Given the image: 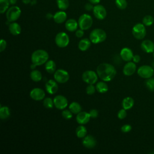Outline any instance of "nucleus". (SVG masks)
Instances as JSON below:
<instances>
[{
	"label": "nucleus",
	"instance_id": "8",
	"mask_svg": "<svg viewBox=\"0 0 154 154\" xmlns=\"http://www.w3.org/2000/svg\"><path fill=\"white\" fill-rule=\"evenodd\" d=\"M137 73L141 78L147 79L154 75V70L150 66L143 65L138 69Z\"/></svg>",
	"mask_w": 154,
	"mask_h": 154
},
{
	"label": "nucleus",
	"instance_id": "1",
	"mask_svg": "<svg viewBox=\"0 0 154 154\" xmlns=\"http://www.w3.org/2000/svg\"><path fill=\"white\" fill-rule=\"evenodd\" d=\"M96 73L98 76L103 81L108 82L114 79L116 75V70L115 67L109 63H101L97 69Z\"/></svg>",
	"mask_w": 154,
	"mask_h": 154
},
{
	"label": "nucleus",
	"instance_id": "10",
	"mask_svg": "<svg viewBox=\"0 0 154 154\" xmlns=\"http://www.w3.org/2000/svg\"><path fill=\"white\" fill-rule=\"evenodd\" d=\"M54 77L57 82L64 84L69 81L70 76L66 70L63 69H58L55 72Z\"/></svg>",
	"mask_w": 154,
	"mask_h": 154
},
{
	"label": "nucleus",
	"instance_id": "2",
	"mask_svg": "<svg viewBox=\"0 0 154 154\" xmlns=\"http://www.w3.org/2000/svg\"><path fill=\"white\" fill-rule=\"evenodd\" d=\"M49 54L48 53L43 49H38L32 52L31 55V68L34 69L37 66H41L46 63L48 61Z\"/></svg>",
	"mask_w": 154,
	"mask_h": 154
},
{
	"label": "nucleus",
	"instance_id": "38",
	"mask_svg": "<svg viewBox=\"0 0 154 154\" xmlns=\"http://www.w3.org/2000/svg\"><path fill=\"white\" fill-rule=\"evenodd\" d=\"M62 116L66 120H70L72 117V112L70 110H64L63 111Z\"/></svg>",
	"mask_w": 154,
	"mask_h": 154
},
{
	"label": "nucleus",
	"instance_id": "25",
	"mask_svg": "<svg viewBox=\"0 0 154 154\" xmlns=\"http://www.w3.org/2000/svg\"><path fill=\"white\" fill-rule=\"evenodd\" d=\"M95 87H96V90L100 93H105L107 92L108 90V85L103 81L97 82Z\"/></svg>",
	"mask_w": 154,
	"mask_h": 154
},
{
	"label": "nucleus",
	"instance_id": "47",
	"mask_svg": "<svg viewBox=\"0 0 154 154\" xmlns=\"http://www.w3.org/2000/svg\"><path fill=\"white\" fill-rule=\"evenodd\" d=\"M54 17V16H52L51 13H48V14H47V15H46V17L48 19H51L52 17Z\"/></svg>",
	"mask_w": 154,
	"mask_h": 154
},
{
	"label": "nucleus",
	"instance_id": "5",
	"mask_svg": "<svg viewBox=\"0 0 154 154\" xmlns=\"http://www.w3.org/2000/svg\"><path fill=\"white\" fill-rule=\"evenodd\" d=\"M21 14V10L20 8L17 6H12L7 11L6 13V17L8 22H15L17 20Z\"/></svg>",
	"mask_w": 154,
	"mask_h": 154
},
{
	"label": "nucleus",
	"instance_id": "7",
	"mask_svg": "<svg viewBox=\"0 0 154 154\" xmlns=\"http://www.w3.org/2000/svg\"><path fill=\"white\" fill-rule=\"evenodd\" d=\"M69 37L64 32H58L55 38V42L60 48H65L69 43Z\"/></svg>",
	"mask_w": 154,
	"mask_h": 154
},
{
	"label": "nucleus",
	"instance_id": "22",
	"mask_svg": "<svg viewBox=\"0 0 154 154\" xmlns=\"http://www.w3.org/2000/svg\"><path fill=\"white\" fill-rule=\"evenodd\" d=\"M8 29L10 33L14 35H17L21 32V27L20 25L14 22L10 23L8 26Z\"/></svg>",
	"mask_w": 154,
	"mask_h": 154
},
{
	"label": "nucleus",
	"instance_id": "17",
	"mask_svg": "<svg viewBox=\"0 0 154 154\" xmlns=\"http://www.w3.org/2000/svg\"><path fill=\"white\" fill-rule=\"evenodd\" d=\"M82 144L86 148L92 149L96 146V141L94 137L88 135L84 137L82 140Z\"/></svg>",
	"mask_w": 154,
	"mask_h": 154
},
{
	"label": "nucleus",
	"instance_id": "9",
	"mask_svg": "<svg viewBox=\"0 0 154 154\" xmlns=\"http://www.w3.org/2000/svg\"><path fill=\"white\" fill-rule=\"evenodd\" d=\"M97 73L93 70H86L82 75V80L88 84H95L98 79Z\"/></svg>",
	"mask_w": 154,
	"mask_h": 154
},
{
	"label": "nucleus",
	"instance_id": "13",
	"mask_svg": "<svg viewBox=\"0 0 154 154\" xmlns=\"http://www.w3.org/2000/svg\"><path fill=\"white\" fill-rule=\"evenodd\" d=\"M29 96L33 100L39 101L44 99L45 96V93L42 88H34L30 91Z\"/></svg>",
	"mask_w": 154,
	"mask_h": 154
},
{
	"label": "nucleus",
	"instance_id": "6",
	"mask_svg": "<svg viewBox=\"0 0 154 154\" xmlns=\"http://www.w3.org/2000/svg\"><path fill=\"white\" fill-rule=\"evenodd\" d=\"M132 34L134 37L138 39V40H141L146 35V29L145 28V25L143 23H138L135 24L132 30Z\"/></svg>",
	"mask_w": 154,
	"mask_h": 154
},
{
	"label": "nucleus",
	"instance_id": "4",
	"mask_svg": "<svg viewBox=\"0 0 154 154\" xmlns=\"http://www.w3.org/2000/svg\"><path fill=\"white\" fill-rule=\"evenodd\" d=\"M78 25L82 30L88 29L93 24V19L88 14H82L78 19Z\"/></svg>",
	"mask_w": 154,
	"mask_h": 154
},
{
	"label": "nucleus",
	"instance_id": "45",
	"mask_svg": "<svg viewBox=\"0 0 154 154\" xmlns=\"http://www.w3.org/2000/svg\"><path fill=\"white\" fill-rule=\"evenodd\" d=\"M141 60V57L140 55H134L133 57V58H132V60H133V62H134L135 63H138L140 62Z\"/></svg>",
	"mask_w": 154,
	"mask_h": 154
},
{
	"label": "nucleus",
	"instance_id": "14",
	"mask_svg": "<svg viewBox=\"0 0 154 154\" xmlns=\"http://www.w3.org/2000/svg\"><path fill=\"white\" fill-rule=\"evenodd\" d=\"M45 88L46 91L50 94H54L56 93L58 90V86L56 81L49 79L45 84Z\"/></svg>",
	"mask_w": 154,
	"mask_h": 154
},
{
	"label": "nucleus",
	"instance_id": "35",
	"mask_svg": "<svg viewBox=\"0 0 154 154\" xmlns=\"http://www.w3.org/2000/svg\"><path fill=\"white\" fill-rule=\"evenodd\" d=\"M43 106L48 108V109H51L54 106V100L50 98V97H46L43 100Z\"/></svg>",
	"mask_w": 154,
	"mask_h": 154
},
{
	"label": "nucleus",
	"instance_id": "23",
	"mask_svg": "<svg viewBox=\"0 0 154 154\" xmlns=\"http://www.w3.org/2000/svg\"><path fill=\"white\" fill-rule=\"evenodd\" d=\"M91 40L88 38H83L81 39L79 43H78V48L81 51H87L91 45Z\"/></svg>",
	"mask_w": 154,
	"mask_h": 154
},
{
	"label": "nucleus",
	"instance_id": "48",
	"mask_svg": "<svg viewBox=\"0 0 154 154\" xmlns=\"http://www.w3.org/2000/svg\"><path fill=\"white\" fill-rule=\"evenodd\" d=\"M9 1L11 4H15L17 2V0H9Z\"/></svg>",
	"mask_w": 154,
	"mask_h": 154
},
{
	"label": "nucleus",
	"instance_id": "39",
	"mask_svg": "<svg viewBox=\"0 0 154 154\" xmlns=\"http://www.w3.org/2000/svg\"><path fill=\"white\" fill-rule=\"evenodd\" d=\"M126 116H127L126 110L124 108L119 110L117 113V117L119 119H123L126 117Z\"/></svg>",
	"mask_w": 154,
	"mask_h": 154
},
{
	"label": "nucleus",
	"instance_id": "50",
	"mask_svg": "<svg viewBox=\"0 0 154 154\" xmlns=\"http://www.w3.org/2000/svg\"><path fill=\"white\" fill-rule=\"evenodd\" d=\"M152 67L154 69V62H153V63H152Z\"/></svg>",
	"mask_w": 154,
	"mask_h": 154
},
{
	"label": "nucleus",
	"instance_id": "32",
	"mask_svg": "<svg viewBox=\"0 0 154 154\" xmlns=\"http://www.w3.org/2000/svg\"><path fill=\"white\" fill-rule=\"evenodd\" d=\"M58 7L61 10H65L69 7V0H57Z\"/></svg>",
	"mask_w": 154,
	"mask_h": 154
},
{
	"label": "nucleus",
	"instance_id": "43",
	"mask_svg": "<svg viewBox=\"0 0 154 154\" xmlns=\"http://www.w3.org/2000/svg\"><path fill=\"white\" fill-rule=\"evenodd\" d=\"M84 30H82V29H77L76 31V32H75V35L78 37V38H81L83 35H84Z\"/></svg>",
	"mask_w": 154,
	"mask_h": 154
},
{
	"label": "nucleus",
	"instance_id": "49",
	"mask_svg": "<svg viewBox=\"0 0 154 154\" xmlns=\"http://www.w3.org/2000/svg\"><path fill=\"white\" fill-rule=\"evenodd\" d=\"M22 1L25 4H28L31 2V0H22Z\"/></svg>",
	"mask_w": 154,
	"mask_h": 154
},
{
	"label": "nucleus",
	"instance_id": "21",
	"mask_svg": "<svg viewBox=\"0 0 154 154\" xmlns=\"http://www.w3.org/2000/svg\"><path fill=\"white\" fill-rule=\"evenodd\" d=\"M53 19L57 23H62L67 19V14L64 11H57L54 15Z\"/></svg>",
	"mask_w": 154,
	"mask_h": 154
},
{
	"label": "nucleus",
	"instance_id": "27",
	"mask_svg": "<svg viewBox=\"0 0 154 154\" xmlns=\"http://www.w3.org/2000/svg\"><path fill=\"white\" fill-rule=\"evenodd\" d=\"M45 69L49 73H54L56 71V64L53 60H48L45 63Z\"/></svg>",
	"mask_w": 154,
	"mask_h": 154
},
{
	"label": "nucleus",
	"instance_id": "30",
	"mask_svg": "<svg viewBox=\"0 0 154 154\" xmlns=\"http://www.w3.org/2000/svg\"><path fill=\"white\" fill-rule=\"evenodd\" d=\"M30 78L34 82H39L42 79V75L40 71L33 70L30 73Z\"/></svg>",
	"mask_w": 154,
	"mask_h": 154
},
{
	"label": "nucleus",
	"instance_id": "24",
	"mask_svg": "<svg viewBox=\"0 0 154 154\" xmlns=\"http://www.w3.org/2000/svg\"><path fill=\"white\" fill-rule=\"evenodd\" d=\"M134 105V100L131 97H126L124 98L122 102V105L123 108L126 110H128L133 107Z\"/></svg>",
	"mask_w": 154,
	"mask_h": 154
},
{
	"label": "nucleus",
	"instance_id": "15",
	"mask_svg": "<svg viewBox=\"0 0 154 154\" xmlns=\"http://www.w3.org/2000/svg\"><path fill=\"white\" fill-rule=\"evenodd\" d=\"M137 66L134 62L128 61L123 67V72L126 76H131L136 71Z\"/></svg>",
	"mask_w": 154,
	"mask_h": 154
},
{
	"label": "nucleus",
	"instance_id": "42",
	"mask_svg": "<svg viewBox=\"0 0 154 154\" xmlns=\"http://www.w3.org/2000/svg\"><path fill=\"white\" fill-rule=\"evenodd\" d=\"M89 114L91 118H96L98 116V111L96 109H92L90 111Z\"/></svg>",
	"mask_w": 154,
	"mask_h": 154
},
{
	"label": "nucleus",
	"instance_id": "29",
	"mask_svg": "<svg viewBox=\"0 0 154 154\" xmlns=\"http://www.w3.org/2000/svg\"><path fill=\"white\" fill-rule=\"evenodd\" d=\"M69 110L73 114H78L82 110V108H81V106L80 105V104L78 103V102H72L70 104V105L69 106Z\"/></svg>",
	"mask_w": 154,
	"mask_h": 154
},
{
	"label": "nucleus",
	"instance_id": "31",
	"mask_svg": "<svg viewBox=\"0 0 154 154\" xmlns=\"http://www.w3.org/2000/svg\"><path fill=\"white\" fill-rule=\"evenodd\" d=\"M10 4L9 0H0V13L2 14L7 11Z\"/></svg>",
	"mask_w": 154,
	"mask_h": 154
},
{
	"label": "nucleus",
	"instance_id": "16",
	"mask_svg": "<svg viewBox=\"0 0 154 154\" xmlns=\"http://www.w3.org/2000/svg\"><path fill=\"white\" fill-rule=\"evenodd\" d=\"M90 118L91 117L89 112L81 111L78 114H77L76 120L77 123L79 125H85L89 122Z\"/></svg>",
	"mask_w": 154,
	"mask_h": 154
},
{
	"label": "nucleus",
	"instance_id": "37",
	"mask_svg": "<svg viewBox=\"0 0 154 154\" xmlns=\"http://www.w3.org/2000/svg\"><path fill=\"white\" fill-rule=\"evenodd\" d=\"M96 90V87L93 84H89L86 88V93L89 95H91L95 93Z\"/></svg>",
	"mask_w": 154,
	"mask_h": 154
},
{
	"label": "nucleus",
	"instance_id": "26",
	"mask_svg": "<svg viewBox=\"0 0 154 154\" xmlns=\"http://www.w3.org/2000/svg\"><path fill=\"white\" fill-rule=\"evenodd\" d=\"M87 131V128L83 126V125H81L79 126H78L76 129V135L77 136V137L79 138H84L86 136Z\"/></svg>",
	"mask_w": 154,
	"mask_h": 154
},
{
	"label": "nucleus",
	"instance_id": "28",
	"mask_svg": "<svg viewBox=\"0 0 154 154\" xmlns=\"http://www.w3.org/2000/svg\"><path fill=\"white\" fill-rule=\"evenodd\" d=\"M10 116V110L8 106H1L0 108V118L2 120H5Z\"/></svg>",
	"mask_w": 154,
	"mask_h": 154
},
{
	"label": "nucleus",
	"instance_id": "36",
	"mask_svg": "<svg viewBox=\"0 0 154 154\" xmlns=\"http://www.w3.org/2000/svg\"><path fill=\"white\" fill-rule=\"evenodd\" d=\"M115 2L116 6L121 10L125 9L128 5L126 0H116Z\"/></svg>",
	"mask_w": 154,
	"mask_h": 154
},
{
	"label": "nucleus",
	"instance_id": "40",
	"mask_svg": "<svg viewBox=\"0 0 154 154\" xmlns=\"http://www.w3.org/2000/svg\"><path fill=\"white\" fill-rule=\"evenodd\" d=\"M132 129V126L129 125V124H126V125H124L122 126L121 128V131L124 132V133H127V132H129L131 131Z\"/></svg>",
	"mask_w": 154,
	"mask_h": 154
},
{
	"label": "nucleus",
	"instance_id": "12",
	"mask_svg": "<svg viewBox=\"0 0 154 154\" xmlns=\"http://www.w3.org/2000/svg\"><path fill=\"white\" fill-rule=\"evenodd\" d=\"M93 14L96 18L99 20H103L106 16V10L102 5H96L94 7Z\"/></svg>",
	"mask_w": 154,
	"mask_h": 154
},
{
	"label": "nucleus",
	"instance_id": "18",
	"mask_svg": "<svg viewBox=\"0 0 154 154\" xmlns=\"http://www.w3.org/2000/svg\"><path fill=\"white\" fill-rule=\"evenodd\" d=\"M141 48L146 53H153L154 52V43L150 40H145L141 43Z\"/></svg>",
	"mask_w": 154,
	"mask_h": 154
},
{
	"label": "nucleus",
	"instance_id": "11",
	"mask_svg": "<svg viewBox=\"0 0 154 154\" xmlns=\"http://www.w3.org/2000/svg\"><path fill=\"white\" fill-rule=\"evenodd\" d=\"M54 106L58 109H63L66 108L68 105V100L67 98L63 95H57L54 99Z\"/></svg>",
	"mask_w": 154,
	"mask_h": 154
},
{
	"label": "nucleus",
	"instance_id": "46",
	"mask_svg": "<svg viewBox=\"0 0 154 154\" xmlns=\"http://www.w3.org/2000/svg\"><path fill=\"white\" fill-rule=\"evenodd\" d=\"M90 2L93 4H99L100 1V0H88Z\"/></svg>",
	"mask_w": 154,
	"mask_h": 154
},
{
	"label": "nucleus",
	"instance_id": "3",
	"mask_svg": "<svg viewBox=\"0 0 154 154\" xmlns=\"http://www.w3.org/2000/svg\"><path fill=\"white\" fill-rule=\"evenodd\" d=\"M89 37L91 43L97 44L103 42L106 40V34L104 30L100 28H96L90 32Z\"/></svg>",
	"mask_w": 154,
	"mask_h": 154
},
{
	"label": "nucleus",
	"instance_id": "20",
	"mask_svg": "<svg viewBox=\"0 0 154 154\" xmlns=\"http://www.w3.org/2000/svg\"><path fill=\"white\" fill-rule=\"evenodd\" d=\"M78 26V22H77V21L74 19H68L65 23V27L66 29L70 32L76 31Z\"/></svg>",
	"mask_w": 154,
	"mask_h": 154
},
{
	"label": "nucleus",
	"instance_id": "51",
	"mask_svg": "<svg viewBox=\"0 0 154 154\" xmlns=\"http://www.w3.org/2000/svg\"><path fill=\"white\" fill-rule=\"evenodd\" d=\"M153 58H154V52H153Z\"/></svg>",
	"mask_w": 154,
	"mask_h": 154
},
{
	"label": "nucleus",
	"instance_id": "44",
	"mask_svg": "<svg viewBox=\"0 0 154 154\" xmlns=\"http://www.w3.org/2000/svg\"><path fill=\"white\" fill-rule=\"evenodd\" d=\"M94 7H93L92 5V3H87L85 5V9L87 11H91L92 10H93Z\"/></svg>",
	"mask_w": 154,
	"mask_h": 154
},
{
	"label": "nucleus",
	"instance_id": "41",
	"mask_svg": "<svg viewBox=\"0 0 154 154\" xmlns=\"http://www.w3.org/2000/svg\"><path fill=\"white\" fill-rule=\"evenodd\" d=\"M7 46V42L5 40L1 39L0 42V52L4 51Z\"/></svg>",
	"mask_w": 154,
	"mask_h": 154
},
{
	"label": "nucleus",
	"instance_id": "19",
	"mask_svg": "<svg viewBox=\"0 0 154 154\" xmlns=\"http://www.w3.org/2000/svg\"><path fill=\"white\" fill-rule=\"evenodd\" d=\"M120 57L125 61H130L132 60L134 54L132 51L129 48H123L120 51Z\"/></svg>",
	"mask_w": 154,
	"mask_h": 154
},
{
	"label": "nucleus",
	"instance_id": "33",
	"mask_svg": "<svg viewBox=\"0 0 154 154\" xmlns=\"http://www.w3.org/2000/svg\"><path fill=\"white\" fill-rule=\"evenodd\" d=\"M145 85L146 88L150 91H154V78H149L145 81Z\"/></svg>",
	"mask_w": 154,
	"mask_h": 154
},
{
	"label": "nucleus",
	"instance_id": "34",
	"mask_svg": "<svg viewBox=\"0 0 154 154\" xmlns=\"http://www.w3.org/2000/svg\"><path fill=\"white\" fill-rule=\"evenodd\" d=\"M153 17L150 15H146L143 19V23L147 26H149L153 23Z\"/></svg>",
	"mask_w": 154,
	"mask_h": 154
}]
</instances>
